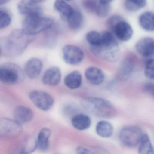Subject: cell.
<instances>
[{"instance_id":"cell-1","label":"cell","mask_w":154,"mask_h":154,"mask_svg":"<svg viewBox=\"0 0 154 154\" xmlns=\"http://www.w3.org/2000/svg\"><path fill=\"white\" fill-rule=\"evenodd\" d=\"M31 35L23 29H14L1 42V52L4 55L14 57L25 51L31 40Z\"/></svg>"},{"instance_id":"cell-2","label":"cell","mask_w":154,"mask_h":154,"mask_svg":"<svg viewBox=\"0 0 154 154\" xmlns=\"http://www.w3.org/2000/svg\"><path fill=\"white\" fill-rule=\"evenodd\" d=\"M83 107L90 113L103 118H111L116 114L112 104L107 100L97 97H89L82 100Z\"/></svg>"},{"instance_id":"cell-3","label":"cell","mask_w":154,"mask_h":154,"mask_svg":"<svg viewBox=\"0 0 154 154\" xmlns=\"http://www.w3.org/2000/svg\"><path fill=\"white\" fill-rule=\"evenodd\" d=\"M54 20L50 18L44 17L41 14L27 16L23 24V30L27 34L34 35L46 31L52 27Z\"/></svg>"},{"instance_id":"cell-4","label":"cell","mask_w":154,"mask_h":154,"mask_svg":"<svg viewBox=\"0 0 154 154\" xmlns=\"http://www.w3.org/2000/svg\"><path fill=\"white\" fill-rule=\"evenodd\" d=\"M142 130L137 126H127L122 129L119 139L125 146L134 148L139 145L143 136Z\"/></svg>"},{"instance_id":"cell-5","label":"cell","mask_w":154,"mask_h":154,"mask_svg":"<svg viewBox=\"0 0 154 154\" xmlns=\"http://www.w3.org/2000/svg\"><path fill=\"white\" fill-rule=\"evenodd\" d=\"M94 54L103 60L115 62L119 60L120 49L116 39L96 47H91Z\"/></svg>"},{"instance_id":"cell-6","label":"cell","mask_w":154,"mask_h":154,"mask_svg":"<svg viewBox=\"0 0 154 154\" xmlns=\"http://www.w3.org/2000/svg\"><path fill=\"white\" fill-rule=\"evenodd\" d=\"M22 76V71L17 65L7 63L1 66L0 80L5 84H16L21 81Z\"/></svg>"},{"instance_id":"cell-7","label":"cell","mask_w":154,"mask_h":154,"mask_svg":"<svg viewBox=\"0 0 154 154\" xmlns=\"http://www.w3.org/2000/svg\"><path fill=\"white\" fill-rule=\"evenodd\" d=\"M29 97L35 106L45 111L50 110L54 103V98L49 94L39 90L31 91Z\"/></svg>"},{"instance_id":"cell-8","label":"cell","mask_w":154,"mask_h":154,"mask_svg":"<svg viewBox=\"0 0 154 154\" xmlns=\"http://www.w3.org/2000/svg\"><path fill=\"white\" fill-rule=\"evenodd\" d=\"M63 57L65 63L69 65H75L80 63L83 60L84 53L80 48L67 45L63 48L62 50Z\"/></svg>"},{"instance_id":"cell-9","label":"cell","mask_w":154,"mask_h":154,"mask_svg":"<svg viewBox=\"0 0 154 154\" xmlns=\"http://www.w3.org/2000/svg\"><path fill=\"white\" fill-rule=\"evenodd\" d=\"M117 38L123 42L129 40L133 34V29L128 23L122 18L110 29Z\"/></svg>"},{"instance_id":"cell-10","label":"cell","mask_w":154,"mask_h":154,"mask_svg":"<svg viewBox=\"0 0 154 154\" xmlns=\"http://www.w3.org/2000/svg\"><path fill=\"white\" fill-rule=\"evenodd\" d=\"M137 53L142 57L150 58L154 56V39L145 37L138 41L136 45Z\"/></svg>"},{"instance_id":"cell-11","label":"cell","mask_w":154,"mask_h":154,"mask_svg":"<svg viewBox=\"0 0 154 154\" xmlns=\"http://www.w3.org/2000/svg\"><path fill=\"white\" fill-rule=\"evenodd\" d=\"M21 124L14 120L3 119L1 121V135L5 136H13L17 135L21 131Z\"/></svg>"},{"instance_id":"cell-12","label":"cell","mask_w":154,"mask_h":154,"mask_svg":"<svg viewBox=\"0 0 154 154\" xmlns=\"http://www.w3.org/2000/svg\"><path fill=\"white\" fill-rule=\"evenodd\" d=\"M43 66V63L40 59L32 58L26 63L24 67V71L28 77L34 79L38 77L41 73Z\"/></svg>"},{"instance_id":"cell-13","label":"cell","mask_w":154,"mask_h":154,"mask_svg":"<svg viewBox=\"0 0 154 154\" xmlns=\"http://www.w3.org/2000/svg\"><path fill=\"white\" fill-rule=\"evenodd\" d=\"M18 10L21 15L27 16L35 14H42V9L33 0H21L18 5Z\"/></svg>"},{"instance_id":"cell-14","label":"cell","mask_w":154,"mask_h":154,"mask_svg":"<svg viewBox=\"0 0 154 154\" xmlns=\"http://www.w3.org/2000/svg\"><path fill=\"white\" fill-rule=\"evenodd\" d=\"M62 77L61 70L58 67H50L45 72L42 81L45 85L48 86H56L60 82Z\"/></svg>"},{"instance_id":"cell-15","label":"cell","mask_w":154,"mask_h":154,"mask_svg":"<svg viewBox=\"0 0 154 154\" xmlns=\"http://www.w3.org/2000/svg\"><path fill=\"white\" fill-rule=\"evenodd\" d=\"M14 120L20 124L30 122L33 119L34 113L30 108L20 105L14 109L13 113Z\"/></svg>"},{"instance_id":"cell-16","label":"cell","mask_w":154,"mask_h":154,"mask_svg":"<svg viewBox=\"0 0 154 154\" xmlns=\"http://www.w3.org/2000/svg\"><path fill=\"white\" fill-rule=\"evenodd\" d=\"M85 75L87 81L95 85L100 84L104 81V73L98 67L92 66L87 68L85 72Z\"/></svg>"},{"instance_id":"cell-17","label":"cell","mask_w":154,"mask_h":154,"mask_svg":"<svg viewBox=\"0 0 154 154\" xmlns=\"http://www.w3.org/2000/svg\"><path fill=\"white\" fill-rule=\"evenodd\" d=\"M73 127L80 131L85 130L91 126V121L90 117L84 113H78L74 115L71 120Z\"/></svg>"},{"instance_id":"cell-18","label":"cell","mask_w":154,"mask_h":154,"mask_svg":"<svg viewBox=\"0 0 154 154\" xmlns=\"http://www.w3.org/2000/svg\"><path fill=\"white\" fill-rule=\"evenodd\" d=\"M54 8L60 15L61 19L65 21H67L69 16L74 10V9L65 1V0H55L54 3Z\"/></svg>"},{"instance_id":"cell-19","label":"cell","mask_w":154,"mask_h":154,"mask_svg":"<svg viewBox=\"0 0 154 154\" xmlns=\"http://www.w3.org/2000/svg\"><path fill=\"white\" fill-rule=\"evenodd\" d=\"M66 22L69 28L72 30H77L81 29L84 23L82 14L79 11L74 9Z\"/></svg>"},{"instance_id":"cell-20","label":"cell","mask_w":154,"mask_h":154,"mask_svg":"<svg viewBox=\"0 0 154 154\" xmlns=\"http://www.w3.org/2000/svg\"><path fill=\"white\" fill-rule=\"evenodd\" d=\"M64 83L69 89L72 90L77 89L82 85V74L77 71L71 72L65 77Z\"/></svg>"},{"instance_id":"cell-21","label":"cell","mask_w":154,"mask_h":154,"mask_svg":"<svg viewBox=\"0 0 154 154\" xmlns=\"http://www.w3.org/2000/svg\"><path fill=\"white\" fill-rule=\"evenodd\" d=\"M51 136V131L49 128H45L41 129L36 140L37 148L40 150H46L49 146V139Z\"/></svg>"},{"instance_id":"cell-22","label":"cell","mask_w":154,"mask_h":154,"mask_svg":"<svg viewBox=\"0 0 154 154\" xmlns=\"http://www.w3.org/2000/svg\"><path fill=\"white\" fill-rule=\"evenodd\" d=\"M139 23L144 30L150 32L154 31V13L151 11L142 13L139 18Z\"/></svg>"},{"instance_id":"cell-23","label":"cell","mask_w":154,"mask_h":154,"mask_svg":"<svg viewBox=\"0 0 154 154\" xmlns=\"http://www.w3.org/2000/svg\"><path fill=\"white\" fill-rule=\"evenodd\" d=\"M96 131L97 134L102 137H110L113 134V126L111 123L106 121H100L96 125Z\"/></svg>"},{"instance_id":"cell-24","label":"cell","mask_w":154,"mask_h":154,"mask_svg":"<svg viewBox=\"0 0 154 154\" xmlns=\"http://www.w3.org/2000/svg\"><path fill=\"white\" fill-rule=\"evenodd\" d=\"M138 152L140 154H154V147L147 134H143L139 144Z\"/></svg>"},{"instance_id":"cell-25","label":"cell","mask_w":154,"mask_h":154,"mask_svg":"<svg viewBox=\"0 0 154 154\" xmlns=\"http://www.w3.org/2000/svg\"><path fill=\"white\" fill-rule=\"evenodd\" d=\"M125 8L127 10L135 12L146 5V0H125Z\"/></svg>"},{"instance_id":"cell-26","label":"cell","mask_w":154,"mask_h":154,"mask_svg":"<svg viewBox=\"0 0 154 154\" xmlns=\"http://www.w3.org/2000/svg\"><path fill=\"white\" fill-rule=\"evenodd\" d=\"M86 39L91 47L99 46L101 43L102 33L94 30L90 31L86 35Z\"/></svg>"},{"instance_id":"cell-27","label":"cell","mask_w":154,"mask_h":154,"mask_svg":"<svg viewBox=\"0 0 154 154\" xmlns=\"http://www.w3.org/2000/svg\"><path fill=\"white\" fill-rule=\"evenodd\" d=\"M111 8L109 4H103L99 2L95 13L100 18H105L110 14Z\"/></svg>"},{"instance_id":"cell-28","label":"cell","mask_w":154,"mask_h":154,"mask_svg":"<svg viewBox=\"0 0 154 154\" xmlns=\"http://www.w3.org/2000/svg\"><path fill=\"white\" fill-rule=\"evenodd\" d=\"M11 18L10 14L6 11H0V29L8 26L11 23Z\"/></svg>"},{"instance_id":"cell-29","label":"cell","mask_w":154,"mask_h":154,"mask_svg":"<svg viewBox=\"0 0 154 154\" xmlns=\"http://www.w3.org/2000/svg\"><path fill=\"white\" fill-rule=\"evenodd\" d=\"M98 4L97 0H82L84 8L88 12H95Z\"/></svg>"},{"instance_id":"cell-30","label":"cell","mask_w":154,"mask_h":154,"mask_svg":"<svg viewBox=\"0 0 154 154\" xmlns=\"http://www.w3.org/2000/svg\"><path fill=\"white\" fill-rule=\"evenodd\" d=\"M145 74L146 77L154 79V58L148 60L145 66Z\"/></svg>"},{"instance_id":"cell-31","label":"cell","mask_w":154,"mask_h":154,"mask_svg":"<svg viewBox=\"0 0 154 154\" xmlns=\"http://www.w3.org/2000/svg\"><path fill=\"white\" fill-rule=\"evenodd\" d=\"M133 66L131 63L129 62L124 63L122 68V72L123 74V75L125 76H128L129 75L132 71Z\"/></svg>"},{"instance_id":"cell-32","label":"cell","mask_w":154,"mask_h":154,"mask_svg":"<svg viewBox=\"0 0 154 154\" xmlns=\"http://www.w3.org/2000/svg\"><path fill=\"white\" fill-rule=\"evenodd\" d=\"M144 90L146 92L154 98V83H147L144 85Z\"/></svg>"},{"instance_id":"cell-33","label":"cell","mask_w":154,"mask_h":154,"mask_svg":"<svg viewBox=\"0 0 154 154\" xmlns=\"http://www.w3.org/2000/svg\"><path fill=\"white\" fill-rule=\"evenodd\" d=\"M78 154H90L92 152L90 150L82 146H79L76 149Z\"/></svg>"},{"instance_id":"cell-34","label":"cell","mask_w":154,"mask_h":154,"mask_svg":"<svg viewBox=\"0 0 154 154\" xmlns=\"http://www.w3.org/2000/svg\"><path fill=\"white\" fill-rule=\"evenodd\" d=\"M112 0H99L100 3L103 4H109Z\"/></svg>"},{"instance_id":"cell-35","label":"cell","mask_w":154,"mask_h":154,"mask_svg":"<svg viewBox=\"0 0 154 154\" xmlns=\"http://www.w3.org/2000/svg\"><path fill=\"white\" fill-rule=\"evenodd\" d=\"M10 0H0V5H2L8 3Z\"/></svg>"},{"instance_id":"cell-36","label":"cell","mask_w":154,"mask_h":154,"mask_svg":"<svg viewBox=\"0 0 154 154\" xmlns=\"http://www.w3.org/2000/svg\"><path fill=\"white\" fill-rule=\"evenodd\" d=\"M33 1L35 2H36V3H38L43 2L45 1V0H33Z\"/></svg>"},{"instance_id":"cell-37","label":"cell","mask_w":154,"mask_h":154,"mask_svg":"<svg viewBox=\"0 0 154 154\" xmlns=\"http://www.w3.org/2000/svg\"><path fill=\"white\" fill-rule=\"evenodd\" d=\"M65 1H73V0H65Z\"/></svg>"}]
</instances>
